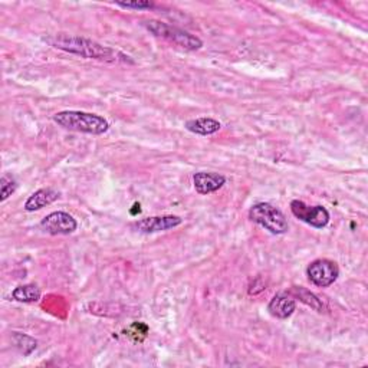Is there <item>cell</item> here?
<instances>
[{
    "instance_id": "30bf717a",
    "label": "cell",
    "mask_w": 368,
    "mask_h": 368,
    "mask_svg": "<svg viewBox=\"0 0 368 368\" xmlns=\"http://www.w3.org/2000/svg\"><path fill=\"white\" fill-rule=\"evenodd\" d=\"M295 309H297L295 298L290 294L275 295L268 305V311L271 312V315H273L275 318H279V319L290 318L295 312Z\"/></svg>"
},
{
    "instance_id": "8fae6325",
    "label": "cell",
    "mask_w": 368,
    "mask_h": 368,
    "mask_svg": "<svg viewBox=\"0 0 368 368\" xmlns=\"http://www.w3.org/2000/svg\"><path fill=\"white\" fill-rule=\"evenodd\" d=\"M59 198V193L54 189H40L35 191L25 203V210L26 212H36L44 209L48 204L54 203Z\"/></svg>"
},
{
    "instance_id": "7c38bea8",
    "label": "cell",
    "mask_w": 368,
    "mask_h": 368,
    "mask_svg": "<svg viewBox=\"0 0 368 368\" xmlns=\"http://www.w3.org/2000/svg\"><path fill=\"white\" fill-rule=\"evenodd\" d=\"M186 129L197 136H212L216 134L218 131H220L222 124L215 119V118H196V119H190L186 122Z\"/></svg>"
},
{
    "instance_id": "2e32d148",
    "label": "cell",
    "mask_w": 368,
    "mask_h": 368,
    "mask_svg": "<svg viewBox=\"0 0 368 368\" xmlns=\"http://www.w3.org/2000/svg\"><path fill=\"white\" fill-rule=\"evenodd\" d=\"M115 5L122 8V9H137V11L154 8V4L148 2V0H134V2H115Z\"/></svg>"
},
{
    "instance_id": "9a60e30c",
    "label": "cell",
    "mask_w": 368,
    "mask_h": 368,
    "mask_svg": "<svg viewBox=\"0 0 368 368\" xmlns=\"http://www.w3.org/2000/svg\"><path fill=\"white\" fill-rule=\"evenodd\" d=\"M0 189H2V197H0V200L5 201L9 196H12L15 193V190L18 189V184L11 176H4L2 179H0Z\"/></svg>"
},
{
    "instance_id": "5b68a950",
    "label": "cell",
    "mask_w": 368,
    "mask_h": 368,
    "mask_svg": "<svg viewBox=\"0 0 368 368\" xmlns=\"http://www.w3.org/2000/svg\"><path fill=\"white\" fill-rule=\"evenodd\" d=\"M308 279L311 283L319 288H328L340 276V268L334 261L316 259L309 263L307 269Z\"/></svg>"
},
{
    "instance_id": "4fadbf2b",
    "label": "cell",
    "mask_w": 368,
    "mask_h": 368,
    "mask_svg": "<svg viewBox=\"0 0 368 368\" xmlns=\"http://www.w3.org/2000/svg\"><path fill=\"white\" fill-rule=\"evenodd\" d=\"M290 295H292L295 299H299L302 304L311 307L316 312L324 311L322 301L314 292L308 291L307 288H302V286H292V290L290 291Z\"/></svg>"
},
{
    "instance_id": "7a4b0ae2",
    "label": "cell",
    "mask_w": 368,
    "mask_h": 368,
    "mask_svg": "<svg viewBox=\"0 0 368 368\" xmlns=\"http://www.w3.org/2000/svg\"><path fill=\"white\" fill-rule=\"evenodd\" d=\"M54 121L65 130L101 136L109 130V122L97 114L84 111H61L54 115Z\"/></svg>"
},
{
    "instance_id": "52a82bcc",
    "label": "cell",
    "mask_w": 368,
    "mask_h": 368,
    "mask_svg": "<svg viewBox=\"0 0 368 368\" xmlns=\"http://www.w3.org/2000/svg\"><path fill=\"white\" fill-rule=\"evenodd\" d=\"M40 226L49 235H71L76 230V220L65 212H54L40 222Z\"/></svg>"
},
{
    "instance_id": "ba28073f",
    "label": "cell",
    "mask_w": 368,
    "mask_h": 368,
    "mask_svg": "<svg viewBox=\"0 0 368 368\" xmlns=\"http://www.w3.org/2000/svg\"><path fill=\"white\" fill-rule=\"evenodd\" d=\"M183 219L179 216H154V218H146L141 220H137L133 223V229L141 233H157V232H166L170 229H174L180 226Z\"/></svg>"
},
{
    "instance_id": "277c9868",
    "label": "cell",
    "mask_w": 368,
    "mask_h": 368,
    "mask_svg": "<svg viewBox=\"0 0 368 368\" xmlns=\"http://www.w3.org/2000/svg\"><path fill=\"white\" fill-rule=\"evenodd\" d=\"M249 219L273 235H283L290 230L288 219L269 203H256L249 210Z\"/></svg>"
},
{
    "instance_id": "6da1fadb",
    "label": "cell",
    "mask_w": 368,
    "mask_h": 368,
    "mask_svg": "<svg viewBox=\"0 0 368 368\" xmlns=\"http://www.w3.org/2000/svg\"><path fill=\"white\" fill-rule=\"evenodd\" d=\"M47 42L59 51L78 55L85 59H97L102 62H131L130 57L121 54L119 51L111 49L108 47H104L93 39L83 37V36H72V35H54L47 39Z\"/></svg>"
},
{
    "instance_id": "9c48e42d",
    "label": "cell",
    "mask_w": 368,
    "mask_h": 368,
    "mask_svg": "<svg viewBox=\"0 0 368 368\" xmlns=\"http://www.w3.org/2000/svg\"><path fill=\"white\" fill-rule=\"evenodd\" d=\"M193 184L198 194H210L226 184V177L219 173L200 172L193 176Z\"/></svg>"
},
{
    "instance_id": "3957f363",
    "label": "cell",
    "mask_w": 368,
    "mask_h": 368,
    "mask_svg": "<svg viewBox=\"0 0 368 368\" xmlns=\"http://www.w3.org/2000/svg\"><path fill=\"white\" fill-rule=\"evenodd\" d=\"M144 28L151 32L154 36L166 39L170 44H174L186 51H197L203 47L201 39L196 35H191L187 30L179 29L176 26H172L169 23L160 22V20H147L143 23Z\"/></svg>"
},
{
    "instance_id": "5bb4252c",
    "label": "cell",
    "mask_w": 368,
    "mask_h": 368,
    "mask_svg": "<svg viewBox=\"0 0 368 368\" xmlns=\"http://www.w3.org/2000/svg\"><path fill=\"white\" fill-rule=\"evenodd\" d=\"M12 298L18 302L33 304V302H37L40 299V290L33 283L20 285V286H18V288L13 290Z\"/></svg>"
},
{
    "instance_id": "8992f818",
    "label": "cell",
    "mask_w": 368,
    "mask_h": 368,
    "mask_svg": "<svg viewBox=\"0 0 368 368\" xmlns=\"http://www.w3.org/2000/svg\"><path fill=\"white\" fill-rule=\"evenodd\" d=\"M291 212L297 219L315 229H322L330 223V212L324 206H308L301 200H292Z\"/></svg>"
}]
</instances>
